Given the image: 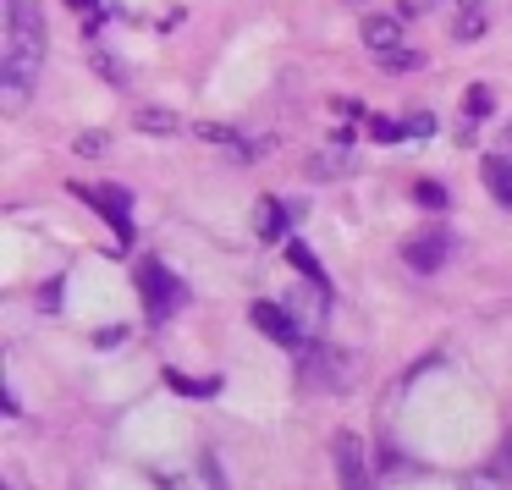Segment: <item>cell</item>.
<instances>
[{"instance_id":"1","label":"cell","mask_w":512,"mask_h":490,"mask_svg":"<svg viewBox=\"0 0 512 490\" xmlns=\"http://www.w3.org/2000/svg\"><path fill=\"white\" fill-rule=\"evenodd\" d=\"M39 72H45V12H39V0H12L6 6V50H0V94H6V111H23Z\"/></svg>"},{"instance_id":"2","label":"cell","mask_w":512,"mask_h":490,"mask_svg":"<svg viewBox=\"0 0 512 490\" xmlns=\"http://www.w3.org/2000/svg\"><path fill=\"white\" fill-rule=\"evenodd\" d=\"M138 292H144V309L155 314V320H166V314L182 303V287L166 276L160 259H144V265H138Z\"/></svg>"},{"instance_id":"3","label":"cell","mask_w":512,"mask_h":490,"mask_svg":"<svg viewBox=\"0 0 512 490\" xmlns=\"http://www.w3.org/2000/svg\"><path fill=\"white\" fill-rule=\"evenodd\" d=\"M303 375L320 380V386H331V391H342V386H353V358H347L342 347H309Z\"/></svg>"},{"instance_id":"4","label":"cell","mask_w":512,"mask_h":490,"mask_svg":"<svg viewBox=\"0 0 512 490\" xmlns=\"http://www.w3.org/2000/svg\"><path fill=\"white\" fill-rule=\"evenodd\" d=\"M331 457H336V474H342V490H375L369 485V463H364V441L358 435H331Z\"/></svg>"},{"instance_id":"5","label":"cell","mask_w":512,"mask_h":490,"mask_svg":"<svg viewBox=\"0 0 512 490\" xmlns=\"http://www.w3.org/2000/svg\"><path fill=\"white\" fill-rule=\"evenodd\" d=\"M78 199H89L94 210H105V221H111V232L122 237H133V193L127 188H78Z\"/></svg>"},{"instance_id":"6","label":"cell","mask_w":512,"mask_h":490,"mask_svg":"<svg viewBox=\"0 0 512 490\" xmlns=\"http://www.w3.org/2000/svg\"><path fill=\"white\" fill-rule=\"evenodd\" d=\"M248 314H254V325H259L265 336H276L281 347H298V342H303V325L292 320V314L281 309V303H254Z\"/></svg>"},{"instance_id":"7","label":"cell","mask_w":512,"mask_h":490,"mask_svg":"<svg viewBox=\"0 0 512 490\" xmlns=\"http://www.w3.org/2000/svg\"><path fill=\"white\" fill-rule=\"evenodd\" d=\"M342 177H353V155H347L342 144L309 155V182H342Z\"/></svg>"},{"instance_id":"8","label":"cell","mask_w":512,"mask_h":490,"mask_svg":"<svg viewBox=\"0 0 512 490\" xmlns=\"http://www.w3.org/2000/svg\"><path fill=\"white\" fill-rule=\"evenodd\" d=\"M133 133L177 138V133H182V116H177V111H160V105H133Z\"/></svg>"},{"instance_id":"9","label":"cell","mask_w":512,"mask_h":490,"mask_svg":"<svg viewBox=\"0 0 512 490\" xmlns=\"http://www.w3.org/2000/svg\"><path fill=\"white\" fill-rule=\"evenodd\" d=\"M402 259H408L413 270H424V276H430V270H441V259H446V237H441V232L413 237V243L402 248Z\"/></svg>"},{"instance_id":"10","label":"cell","mask_w":512,"mask_h":490,"mask_svg":"<svg viewBox=\"0 0 512 490\" xmlns=\"http://www.w3.org/2000/svg\"><path fill=\"white\" fill-rule=\"evenodd\" d=\"M160 485H166V490H221V474L210 468V457H199L188 474H166Z\"/></svg>"},{"instance_id":"11","label":"cell","mask_w":512,"mask_h":490,"mask_svg":"<svg viewBox=\"0 0 512 490\" xmlns=\"http://www.w3.org/2000/svg\"><path fill=\"white\" fill-rule=\"evenodd\" d=\"M397 39H402L397 17H364V45L375 50V56H391V50H397Z\"/></svg>"},{"instance_id":"12","label":"cell","mask_w":512,"mask_h":490,"mask_svg":"<svg viewBox=\"0 0 512 490\" xmlns=\"http://www.w3.org/2000/svg\"><path fill=\"white\" fill-rule=\"evenodd\" d=\"M452 34L457 39H479V34H485V0H457Z\"/></svg>"},{"instance_id":"13","label":"cell","mask_w":512,"mask_h":490,"mask_svg":"<svg viewBox=\"0 0 512 490\" xmlns=\"http://www.w3.org/2000/svg\"><path fill=\"white\" fill-rule=\"evenodd\" d=\"M485 188L496 193L501 204H512V160L507 155H485Z\"/></svg>"},{"instance_id":"14","label":"cell","mask_w":512,"mask_h":490,"mask_svg":"<svg viewBox=\"0 0 512 490\" xmlns=\"http://www.w3.org/2000/svg\"><path fill=\"white\" fill-rule=\"evenodd\" d=\"M254 232L265 237V243H276V237L287 232V215H281V204H276V199H259V210H254Z\"/></svg>"},{"instance_id":"15","label":"cell","mask_w":512,"mask_h":490,"mask_svg":"<svg viewBox=\"0 0 512 490\" xmlns=\"http://www.w3.org/2000/svg\"><path fill=\"white\" fill-rule=\"evenodd\" d=\"M463 490H512V474H501L496 463L474 468V474H463Z\"/></svg>"},{"instance_id":"16","label":"cell","mask_w":512,"mask_h":490,"mask_svg":"<svg viewBox=\"0 0 512 490\" xmlns=\"http://www.w3.org/2000/svg\"><path fill=\"white\" fill-rule=\"evenodd\" d=\"M89 67H94V72H100V78H105V83H127V72H122V61H116V56H111V50H105V45H89Z\"/></svg>"},{"instance_id":"17","label":"cell","mask_w":512,"mask_h":490,"mask_svg":"<svg viewBox=\"0 0 512 490\" xmlns=\"http://www.w3.org/2000/svg\"><path fill=\"white\" fill-rule=\"evenodd\" d=\"M490 105H496V94H490L485 83H474V89L463 94V116H468V122H479V116H490Z\"/></svg>"},{"instance_id":"18","label":"cell","mask_w":512,"mask_h":490,"mask_svg":"<svg viewBox=\"0 0 512 490\" xmlns=\"http://www.w3.org/2000/svg\"><path fill=\"white\" fill-rule=\"evenodd\" d=\"M380 72H413L419 67V50H391V56H375Z\"/></svg>"},{"instance_id":"19","label":"cell","mask_w":512,"mask_h":490,"mask_svg":"<svg viewBox=\"0 0 512 490\" xmlns=\"http://www.w3.org/2000/svg\"><path fill=\"white\" fill-rule=\"evenodd\" d=\"M287 259H292L298 270H309V281H320V259H314L303 243H287Z\"/></svg>"},{"instance_id":"20","label":"cell","mask_w":512,"mask_h":490,"mask_svg":"<svg viewBox=\"0 0 512 490\" xmlns=\"http://www.w3.org/2000/svg\"><path fill=\"white\" fill-rule=\"evenodd\" d=\"M369 133H375L380 144H397V138H408V127H402V122H386V116H375V122H369Z\"/></svg>"},{"instance_id":"21","label":"cell","mask_w":512,"mask_h":490,"mask_svg":"<svg viewBox=\"0 0 512 490\" xmlns=\"http://www.w3.org/2000/svg\"><path fill=\"white\" fill-rule=\"evenodd\" d=\"M171 386H177V391H193V397H210V391H215V380H188V375H177V369H171Z\"/></svg>"},{"instance_id":"22","label":"cell","mask_w":512,"mask_h":490,"mask_svg":"<svg viewBox=\"0 0 512 490\" xmlns=\"http://www.w3.org/2000/svg\"><path fill=\"white\" fill-rule=\"evenodd\" d=\"M413 199L435 210V204H446V188H435V182H419V188H413Z\"/></svg>"},{"instance_id":"23","label":"cell","mask_w":512,"mask_h":490,"mask_svg":"<svg viewBox=\"0 0 512 490\" xmlns=\"http://www.w3.org/2000/svg\"><path fill=\"white\" fill-rule=\"evenodd\" d=\"M402 127H408V138H430L435 133V116H408Z\"/></svg>"},{"instance_id":"24","label":"cell","mask_w":512,"mask_h":490,"mask_svg":"<svg viewBox=\"0 0 512 490\" xmlns=\"http://www.w3.org/2000/svg\"><path fill=\"white\" fill-rule=\"evenodd\" d=\"M78 155H105V133H83L78 138Z\"/></svg>"},{"instance_id":"25","label":"cell","mask_w":512,"mask_h":490,"mask_svg":"<svg viewBox=\"0 0 512 490\" xmlns=\"http://www.w3.org/2000/svg\"><path fill=\"white\" fill-rule=\"evenodd\" d=\"M496 468H501V474H512V430L501 435V446H496Z\"/></svg>"},{"instance_id":"26","label":"cell","mask_w":512,"mask_h":490,"mask_svg":"<svg viewBox=\"0 0 512 490\" xmlns=\"http://www.w3.org/2000/svg\"><path fill=\"white\" fill-rule=\"evenodd\" d=\"M501 138H507V149H512V122H507V133H501Z\"/></svg>"}]
</instances>
